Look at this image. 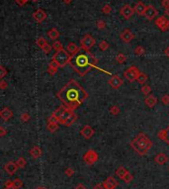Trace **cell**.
I'll list each match as a JSON object with an SVG mask.
<instances>
[{
    "label": "cell",
    "mask_w": 169,
    "mask_h": 189,
    "mask_svg": "<svg viewBox=\"0 0 169 189\" xmlns=\"http://www.w3.org/2000/svg\"><path fill=\"white\" fill-rule=\"evenodd\" d=\"M47 13L43 9H37L33 13V18L38 22V23H43L47 18Z\"/></svg>",
    "instance_id": "cell-14"
},
{
    "label": "cell",
    "mask_w": 169,
    "mask_h": 189,
    "mask_svg": "<svg viewBox=\"0 0 169 189\" xmlns=\"http://www.w3.org/2000/svg\"><path fill=\"white\" fill-rule=\"evenodd\" d=\"M127 172H128V170H127V169L124 167V166H120V167L116 170V175L119 177V178L123 179V177L125 176V174Z\"/></svg>",
    "instance_id": "cell-27"
},
{
    "label": "cell",
    "mask_w": 169,
    "mask_h": 189,
    "mask_svg": "<svg viewBox=\"0 0 169 189\" xmlns=\"http://www.w3.org/2000/svg\"><path fill=\"white\" fill-rule=\"evenodd\" d=\"M152 145V142L143 133H140L131 142V146L140 156H145V154H147Z\"/></svg>",
    "instance_id": "cell-4"
},
{
    "label": "cell",
    "mask_w": 169,
    "mask_h": 189,
    "mask_svg": "<svg viewBox=\"0 0 169 189\" xmlns=\"http://www.w3.org/2000/svg\"><path fill=\"white\" fill-rule=\"evenodd\" d=\"M0 116H1V118L4 121H8L13 117V112L12 110L8 108V107H4V108L1 110V112H0Z\"/></svg>",
    "instance_id": "cell-19"
},
{
    "label": "cell",
    "mask_w": 169,
    "mask_h": 189,
    "mask_svg": "<svg viewBox=\"0 0 169 189\" xmlns=\"http://www.w3.org/2000/svg\"><path fill=\"white\" fill-rule=\"evenodd\" d=\"M47 36H49V38L50 39V40H52L53 42H55V40H58V37L60 36V33L58 32V30L55 29V28H52V29L47 32Z\"/></svg>",
    "instance_id": "cell-24"
},
{
    "label": "cell",
    "mask_w": 169,
    "mask_h": 189,
    "mask_svg": "<svg viewBox=\"0 0 169 189\" xmlns=\"http://www.w3.org/2000/svg\"><path fill=\"white\" fill-rule=\"evenodd\" d=\"M127 61V56L124 53H118L116 56V61L119 63H123Z\"/></svg>",
    "instance_id": "cell-31"
},
{
    "label": "cell",
    "mask_w": 169,
    "mask_h": 189,
    "mask_svg": "<svg viewBox=\"0 0 169 189\" xmlns=\"http://www.w3.org/2000/svg\"><path fill=\"white\" fill-rule=\"evenodd\" d=\"M157 137H158L159 139L165 141L166 140V130H161V131L157 134Z\"/></svg>",
    "instance_id": "cell-43"
},
{
    "label": "cell",
    "mask_w": 169,
    "mask_h": 189,
    "mask_svg": "<svg viewBox=\"0 0 169 189\" xmlns=\"http://www.w3.org/2000/svg\"><path fill=\"white\" fill-rule=\"evenodd\" d=\"M140 91H142L145 95H148L149 93L151 92V87L147 85V84H145V85H142V89H140Z\"/></svg>",
    "instance_id": "cell-33"
},
{
    "label": "cell",
    "mask_w": 169,
    "mask_h": 189,
    "mask_svg": "<svg viewBox=\"0 0 169 189\" xmlns=\"http://www.w3.org/2000/svg\"><path fill=\"white\" fill-rule=\"evenodd\" d=\"M120 37H121V39H122V41L125 42V43H131V42L134 39V35L132 33V31L129 29L124 30L123 32L121 33Z\"/></svg>",
    "instance_id": "cell-15"
},
{
    "label": "cell",
    "mask_w": 169,
    "mask_h": 189,
    "mask_svg": "<svg viewBox=\"0 0 169 189\" xmlns=\"http://www.w3.org/2000/svg\"><path fill=\"white\" fill-rule=\"evenodd\" d=\"M56 96L66 108L73 111L88 98V93L83 89V87L77 81L70 79L56 93Z\"/></svg>",
    "instance_id": "cell-1"
},
{
    "label": "cell",
    "mask_w": 169,
    "mask_h": 189,
    "mask_svg": "<svg viewBox=\"0 0 169 189\" xmlns=\"http://www.w3.org/2000/svg\"><path fill=\"white\" fill-rule=\"evenodd\" d=\"M47 129L49 130L50 132H55L56 130L58 129V123L56 122H53V121H47Z\"/></svg>",
    "instance_id": "cell-25"
},
{
    "label": "cell",
    "mask_w": 169,
    "mask_h": 189,
    "mask_svg": "<svg viewBox=\"0 0 169 189\" xmlns=\"http://www.w3.org/2000/svg\"><path fill=\"white\" fill-rule=\"evenodd\" d=\"M165 142L169 145V126H168V128L166 129V140H165Z\"/></svg>",
    "instance_id": "cell-53"
},
{
    "label": "cell",
    "mask_w": 169,
    "mask_h": 189,
    "mask_svg": "<svg viewBox=\"0 0 169 189\" xmlns=\"http://www.w3.org/2000/svg\"><path fill=\"white\" fill-rule=\"evenodd\" d=\"M147 79H148L147 75H146L145 73H143V72H140V74L139 75V77H137V81L139 83H140V84H145L146 81H147Z\"/></svg>",
    "instance_id": "cell-29"
},
{
    "label": "cell",
    "mask_w": 169,
    "mask_h": 189,
    "mask_svg": "<svg viewBox=\"0 0 169 189\" xmlns=\"http://www.w3.org/2000/svg\"><path fill=\"white\" fill-rule=\"evenodd\" d=\"M145 9H146V5L142 1L137 2L136 4V6H134V12H137L139 15H143Z\"/></svg>",
    "instance_id": "cell-22"
},
{
    "label": "cell",
    "mask_w": 169,
    "mask_h": 189,
    "mask_svg": "<svg viewBox=\"0 0 169 189\" xmlns=\"http://www.w3.org/2000/svg\"><path fill=\"white\" fill-rule=\"evenodd\" d=\"M71 56H70L66 50H60V52L55 53V55L52 58V61L55 63L58 67H63L67 63H69L70 60H71Z\"/></svg>",
    "instance_id": "cell-5"
},
{
    "label": "cell",
    "mask_w": 169,
    "mask_h": 189,
    "mask_svg": "<svg viewBox=\"0 0 169 189\" xmlns=\"http://www.w3.org/2000/svg\"><path fill=\"white\" fill-rule=\"evenodd\" d=\"M121 15H122L125 19H129L132 18V16L134 15V8H133L129 4H125L124 6L121 8Z\"/></svg>",
    "instance_id": "cell-11"
},
{
    "label": "cell",
    "mask_w": 169,
    "mask_h": 189,
    "mask_svg": "<svg viewBox=\"0 0 169 189\" xmlns=\"http://www.w3.org/2000/svg\"><path fill=\"white\" fill-rule=\"evenodd\" d=\"M63 1L65 4H69V3H71V2L73 1V0H63Z\"/></svg>",
    "instance_id": "cell-56"
},
{
    "label": "cell",
    "mask_w": 169,
    "mask_h": 189,
    "mask_svg": "<svg viewBox=\"0 0 169 189\" xmlns=\"http://www.w3.org/2000/svg\"><path fill=\"white\" fill-rule=\"evenodd\" d=\"M154 160H155V162L158 163V164L163 165V164H165V163L168 162V157L166 156V154H164L160 153L158 154H156L155 157H154Z\"/></svg>",
    "instance_id": "cell-21"
},
{
    "label": "cell",
    "mask_w": 169,
    "mask_h": 189,
    "mask_svg": "<svg viewBox=\"0 0 169 189\" xmlns=\"http://www.w3.org/2000/svg\"><path fill=\"white\" fill-rule=\"evenodd\" d=\"M7 131L5 130L4 127H0V137H4L6 135Z\"/></svg>",
    "instance_id": "cell-50"
},
{
    "label": "cell",
    "mask_w": 169,
    "mask_h": 189,
    "mask_svg": "<svg viewBox=\"0 0 169 189\" xmlns=\"http://www.w3.org/2000/svg\"><path fill=\"white\" fill-rule=\"evenodd\" d=\"M145 48L142 47V46H137L136 48V50H134V53H136L137 56H142V55H145Z\"/></svg>",
    "instance_id": "cell-32"
},
{
    "label": "cell",
    "mask_w": 169,
    "mask_h": 189,
    "mask_svg": "<svg viewBox=\"0 0 169 189\" xmlns=\"http://www.w3.org/2000/svg\"><path fill=\"white\" fill-rule=\"evenodd\" d=\"M52 49L55 50V52H60V50H63V44L60 43V41H55L52 43Z\"/></svg>",
    "instance_id": "cell-28"
},
{
    "label": "cell",
    "mask_w": 169,
    "mask_h": 189,
    "mask_svg": "<svg viewBox=\"0 0 169 189\" xmlns=\"http://www.w3.org/2000/svg\"><path fill=\"white\" fill-rule=\"evenodd\" d=\"M64 173L66 174V176L71 177L73 174H74V170H73V168H71V167H67L65 169V171H64Z\"/></svg>",
    "instance_id": "cell-44"
},
{
    "label": "cell",
    "mask_w": 169,
    "mask_h": 189,
    "mask_svg": "<svg viewBox=\"0 0 169 189\" xmlns=\"http://www.w3.org/2000/svg\"><path fill=\"white\" fill-rule=\"evenodd\" d=\"M13 181H14V187H16L17 189L21 188L22 186H23V181H22L20 178H15Z\"/></svg>",
    "instance_id": "cell-38"
},
{
    "label": "cell",
    "mask_w": 169,
    "mask_h": 189,
    "mask_svg": "<svg viewBox=\"0 0 169 189\" xmlns=\"http://www.w3.org/2000/svg\"><path fill=\"white\" fill-rule=\"evenodd\" d=\"M4 189H17V188L14 187V186H9V187H4Z\"/></svg>",
    "instance_id": "cell-57"
},
{
    "label": "cell",
    "mask_w": 169,
    "mask_h": 189,
    "mask_svg": "<svg viewBox=\"0 0 169 189\" xmlns=\"http://www.w3.org/2000/svg\"><path fill=\"white\" fill-rule=\"evenodd\" d=\"M7 73H8L7 69H5V67H4L3 66H0V78H1V79H3L4 76L7 74Z\"/></svg>",
    "instance_id": "cell-42"
},
{
    "label": "cell",
    "mask_w": 169,
    "mask_h": 189,
    "mask_svg": "<svg viewBox=\"0 0 169 189\" xmlns=\"http://www.w3.org/2000/svg\"><path fill=\"white\" fill-rule=\"evenodd\" d=\"M161 5H162V7L164 8L165 10L168 9V8H169V0H162Z\"/></svg>",
    "instance_id": "cell-47"
},
{
    "label": "cell",
    "mask_w": 169,
    "mask_h": 189,
    "mask_svg": "<svg viewBox=\"0 0 169 189\" xmlns=\"http://www.w3.org/2000/svg\"><path fill=\"white\" fill-rule=\"evenodd\" d=\"M164 53H165V56L169 58V46L166 48V50H164Z\"/></svg>",
    "instance_id": "cell-55"
},
{
    "label": "cell",
    "mask_w": 169,
    "mask_h": 189,
    "mask_svg": "<svg viewBox=\"0 0 169 189\" xmlns=\"http://www.w3.org/2000/svg\"><path fill=\"white\" fill-rule=\"evenodd\" d=\"M9 186H14L13 180H7V181L4 183V187H9Z\"/></svg>",
    "instance_id": "cell-51"
},
{
    "label": "cell",
    "mask_w": 169,
    "mask_h": 189,
    "mask_svg": "<svg viewBox=\"0 0 169 189\" xmlns=\"http://www.w3.org/2000/svg\"><path fill=\"white\" fill-rule=\"evenodd\" d=\"M161 101L164 105H169V94H165L163 95L161 98Z\"/></svg>",
    "instance_id": "cell-45"
},
{
    "label": "cell",
    "mask_w": 169,
    "mask_h": 189,
    "mask_svg": "<svg viewBox=\"0 0 169 189\" xmlns=\"http://www.w3.org/2000/svg\"><path fill=\"white\" fill-rule=\"evenodd\" d=\"M102 12L105 14H110L112 12V6L110 4H105L102 7Z\"/></svg>",
    "instance_id": "cell-37"
},
{
    "label": "cell",
    "mask_w": 169,
    "mask_h": 189,
    "mask_svg": "<svg viewBox=\"0 0 169 189\" xmlns=\"http://www.w3.org/2000/svg\"><path fill=\"white\" fill-rule=\"evenodd\" d=\"M95 44H96V40H95L91 35L87 34V35H85L82 39H81L80 48L84 50H89L95 46Z\"/></svg>",
    "instance_id": "cell-7"
},
{
    "label": "cell",
    "mask_w": 169,
    "mask_h": 189,
    "mask_svg": "<svg viewBox=\"0 0 169 189\" xmlns=\"http://www.w3.org/2000/svg\"><path fill=\"white\" fill-rule=\"evenodd\" d=\"M98 63V60L92 55L89 50L79 52L75 56H71V60L69 64L76 71L78 74L83 76L87 72H89L93 67H96Z\"/></svg>",
    "instance_id": "cell-2"
},
{
    "label": "cell",
    "mask_w": 169,
    "mask_h": 189,
    "mask_svg": "<svg viewBox=\"0 0 169 189\" xmlns=\"http://www.w3.org/2000/svg\"><path fill=\"white\" fill-rule=\"evenodd\" d=\"M15 1H16V3L18 4V5H20V6H23V5L28 3L30 0H15Z\"/></svg>",
    "instance_id": "cell-48"
},
{
    "label": "cell",
    "mask_w": 169,
    "mask_h": 189,
    "mask_svg": "<svg viewBox=\"0 0 169 189\" xmlns=\"http://www.w3.org/2000/svg\"><path fill=\"white\" fill-rule=\"evenodd\" d=\"M30 154L32 156V157H34V159H39L41 156H42V149L40 146H33L32 149H30Z\"/></svg>",
    "instance_id": "cell-23"
},
{
    "label": "cell",
    "mask_w": 169,
    "mask_h": 189,
    "mask_svg": "<svg viewBox=\"0 0 169 189\" xmlns=\"http://www.w3.org/2000/svg\"><path fill=\"white\" fill-rule=\"evenodd\" d=\"M16 164L18 165L19 168H24L25 166H26V164H27V162H26V159H25L24 157H19V159H17V162H16Z\"/></svg>",
    "instance_id": "cell-30"
},
{
    "label": "cell",
    "mask_w": 169,
    "mask_h": 189,
    "mask_svg": "<svg viewBox=\"0 0 169 189\" xmlns=\"http://www.w3.org/2000/svg\"><path fill=\"white\" fill-rule=\"evenodd\" d=\"M165 14L169 17V8H168V9H166V10H165Z\"/></svg>",
    "instance_id": "cell-58"
},
{
    "label": "cell",
    "mask_w": 169,
    "mask_h": 189,
    "mask_svg": "<svg viewBox=\"0 0 169 189\" xmlns=\"http://www.w3.org/2000/svg\"><path fill=\"white\" fill-rule=\"evenodd\" d=\"M46 187H43V186H39V187H37L36 189H45Z\"/></svg>",
    "instance_id": "cell-59"
},
{
    "label": "cell",
    "mask_w": 169,
    "mask_h": 189,
    "mask_svg": "<svg viewBox=\"0 0 169 189\" xmlns=\"http://www.w3.org/2000/svg\"><path fill=\"white\" fill-rule=\"evenodd\" d=\"M120 108L118 106H112L111 108H110V114L112 115H118L120 113Z\"/></svg>",
    "instance_id": "cell-39"
},
{
    "label": "cell",
    "mask_w": 169,
    "mask_h": 189,
    "mask_svg": "<svg viewBox=\"0 0 169 189\" xmlns=\"http://www.w3.org/2000/svg\"><path fill=\"white\" fill-rule=\"evenodd\" d=\"M155 25L162 32H166L169 29V20L165 16H160L155 20Z\"/></svg>",
    "instance_id": "cell-9"
},
{
    "label": "cell",
    "mask_w": 169,
    "mask_h": 189,
    "mask_svg": "<svg viewBox=\"0 0 169 189\" xmlns=\"http://www.w3.org/2000/svg\"><path fill=\"white\" fill-rule=\"evenodd\" d=\"M133 179H134V177H133V175H132L129 171H128V172H127V173L125 174V176L123 177V180H124V181H125L126 183H129Z\"/></svg>",
    "instance_id": "cell-34"
},
{
    "label": "cell",
    "mask_w": 169,
    "mask_h": 189,
    "mask_svg": "<svg viewBox=\"0 0 169 189\" xmlns=\"http://www.w3.org/2000/svg\"><path fill=\"white\" fill-rule=\"evenodd\" d=\"M99 49L101 50H107L109 49V44L106 41H101L99 44Z\"/></svg>",
    "instance_id": "cell-36"
},
{
    "label": "cell",
    "mask_w": 169,
    "mask_h": 189,
    "mask_svg": "<svg viewBox=\"0 0 169 189\" xmlns=\"http://www.w3.org/2000/svg\"><path fill=\"white\" fill-rule=\"evenodd\" d=\"M42 50H44V53H50V50H52V46H50V45L49 43H47L45 46L42 48Z\"/></svg>",
    "instance_id": "cell-41"
},
{
    "label": "cell",
    "mask_w": 169,
    "mask_h": 189,
    "mask_svg": "<svg viewBox=\"0 0 169 189\" xmlns=\"http://www.w3.org/2000/svg\"><path fill=\"white\" fill-rule=\"evenodd\" d=\"M18 165L16 163H14L13 162H9L8 163H6L4 166V170L9 174V175H13L14 173L18 170Z\"/></svg>",
    "instance_id": "cell-18"
},
{
    "label": "cell",
    "mask_w": 169,
    "mask_h": 189,
    "mask_svg": "<svg viewBox=\"0 0 169 189\" xmlns=\"http://www.w3.org/2000/svg\"><path fill=\"white\" fill-rule=\"evenodd\" d=\"M140 74V70L139 69V67L136 66H129V69H127L125 71H124V77L128 81H129V82H134V80H137Z\"/></svg>",
    "instance_id": "cell-6"
},
{
    "label": "cell",
    "mask_w": 169,
    "mask_h": 189,
    "mask_svg": "<svg viewBox=\"0 0 169 189\" xmlns=\"http://www.w3.org/2000/svg\"><path fill=\"white\" fill-rule=\"evenodd\" d=\"M103 185L105 189H115L118 186V181L115 179V177L109 176L103 181Z\"/></svg>",
    "instance_id": "cell-13"
},
{
    "label": "cell",
    "mask_w": 169,
    "mask_h": 189,
    "mask_svg": "<svg viewBox=\"0 0 169 189\" xmlns=\"http://www.w3.org/2000/svg\"><path fill=\"white\" fill-rule=\"evenodd\" d=\"M80 134L82 135L83 138H85V139L89 140V139H91V138L93 137V135L95 134V131L93 130V128H92L91 126L86 125V126H84L82 129H81Z\"/></svg>",
    "instance_id": "cell-16"
},
{
    "label": "cell",
    "mask_w": 169,
    "mask_h": 189,
    "mask_svg": "<svg viewBox=\"0 0 169 189\" xmlns=\"http://www.w3.org/2000/svg\"><path fill=\"white\" fill-rule=\"evenodd\" d=\"M75 189H86V187L84 186L83 184H81V183H79V184L76 185V187H75Z\"/></svg>",
    "instance_id": "cell-54"
},
{
    "label": "cell",
    "mask_w": 169,
    "mask_h": 189,
    "mask_svg": "<svg viewBox=\"0 0 169 189\" xmlns=\"http://www.w3.org/2000/svg\"><path fill=\"white\" fill-rule=\"evenodd\" d=\"M47 43V42L46 41V39H45L44 37H40V38H39L38 40H37V45H38V46L40 47L41 49H42V48H43Z\"/></svg>",
    "instance_id": "cell-35"
},
{
    "label": "cell",
    "mask_w": 169,
    "mask_h": 189,
    "mask_svg": "<svg viewBox=\"0 0 169 189\" xmlns=\"http://www.w3.org/2000/svg\"><path fill=\"white\" fill-rule=\"evenodd\" d=\"M93 189H104V185L102 183H98V184H96L93 187Z\"/></svg>",
    "instance_id": "cell-52"
},
{
    "label": "cell",
    "mask_w": 169,
    "mask_h": 189,
    "mask_svg": "<svg viewBox=\"0 0 169 189\" xmlns=\"http://www.w3.org/2000/svg\"><path fill=\"white\" fill-rule=\"evenodd\" d=\"M32 1H33V2H35V3H36V2H38L39 0H32Z\"/></svg>",
    "instance_id": "cell-60"
},
{
    "label": "cell",
    "mask_w": 169,
    "mask_h": 189,
    "mask_svg": "<svg viewBox=\"0 0 169 189\" xmlns=\"http://www.w3.org/2000/svg\"><path fill=\"white\" fill-rule=\"evenodd\" d=\"M76 119H77L76 114H75L72 110L66 108L65 106L63 105L58 107V108L50 115V117L47 119V121H53V122L61 124V125L65 127H69L76 121Z\"/></svg>",
    "instance_id": "cell-3"
},
{
    "label": "cell",
    "mask_w": 169,
    "mask_h": 189,
    "mask_svg": "<svg viewBox=\"0 0 169 189\" xmlns=\"http://www.w3.org/2000/svg\"><path fill=\"white\" fill-rule=\"evenodd\" d=\"M108 83L113 89H119L120 87L123 85L124 81L119 75H113V76L109 79Z\"/></svg>",
    "instance_id": "cell-12"
},
{
    "label": "cell",
    "mask_w": 169,
    "mask_h": 189,
    "mask_svg": "<svg viewBox=\"0 0 169 189\" xmlns=\"http://www.w3.org/2000/svg\"><path fill=\"white\" fill-rule=\"evenodd\" d=\"M96 26L99 30H103L106 28V23H105V21H103V20H98L96 22Z\"/></svg>",
    "instance_id": "cell-40"
},
{
    "label": "cell",
    "mask_w": 169,
    "mask_h": 189,
    "mask_svg": "<svg viewBox=\"0 0 169 189\" xmlns=\"http://www.w3.org/2000/svg\"><path fill=\"white\" fill-rule=\"evenodd\" d=\"M66 50L69 53L70 56H75L76 53L80 52V48L75 43H73V42H69L66 46Z\"/></svg>",
    "instance_id": "cell-17"
},
{
    "label": "cell",
    "mask_w": 169,
    "mask_h": 189,
    "mask_svg": "<svg viewBox=\"0 0 169 189\" xmlns=\"http://www.w3.org/2000/svg\"><path fill=\"white\" fill-rule=\"evenodd\" d=\"M98 159H99V156L95 151L93 149H89L87 153H85L83 157V159L88 165H93L95 162H98Z\"/></svg>",
    "instance_id": "cell-8"
},
{
    "label": "cell",
    "mask_w": 169,
    "mask_h": 189,
    "mask_svg": "<svg viewBox=\"0 0 169 189\" xmlns=\"http://www.w3.org/2000/svg\"><path fill=\"white\" fill-rule=\"evenodd\" d=\"M58 66H56L55 63L50 61L49 64V67H47V72H49L50 75H55V73L58 72Z\"/></svg>",
    "instance_id": "cell-26"
},
{
    "label": "cell",
    "mask_w": 169,
    "mask_h": 189,
    "mask_svg": "<svg viewBox=\"0 0 169 189\" xmlns=\"http://www.w3.org/2000/svg\"><path fill=\"white\" fill-rule=\"evenodd\" d=\"M157 15H158V11L155 9V7H154L153 5H147V6H146V9L145 11L143 16H145L147 20L149 21L153 20Z\"/></svg>",
    "instance_id": "cell-10"
},
{
    "label": "cell",
    "mask_w": 169,
    "mask_h": 189,
    "mask_svg": "<svg viewBox=\"0 0 169 189\" xmlns=\"http://www.w3.org/2000/svg\"><path fill=\"white\" fill-rule=\"evenodd\" d=\"M45 189H47V188H45Z\"/></svg>",
    "instance_id": "cell-61"
},
{
    "label": "cell",
    "mask_w": 169,
    "mask_h": 189,
    "mask_svg": "<svg viewBox=\"0 0 169 189\" xmlns=\"http://www.w3.org/2000/svg\"><path fill=\"white\" fill-rule=\"evenodd\" d=\"M145 103L146 106L149 107V108H152V107H154V106L156 105L157 98L154 96V95L150 94V95H148V96L145 99Z\"/></svg>",
    "instance_id": "cell-20"
},
{
    "label": "cell",
    "mask_w": 169,
    "mask_h": 189,
    "mask_svg": "<svg viewBox=\"0 0 169 189\" xmlns=\"http://www.w3.org/2000/svg\"><path fill=\"white\" fill-rule=\"evenodd\" d=\"M30 119H31V117L28 113H24V114L21 115V120L23 121V122H28Z\"/></svg>",
    "instance_id": "cell-46"
},
{
    "label": "cell",
    "mask_w": 169,
    "mask_h": 189,
    "mask_svg": "<svg viewBox=\"0 0 169 189\" xmlns=\"http://www.w3.org/2000/svg\"><path fill=\"white\" fill-rule=\"evenodd\" d=\"M7 87H8V83L6 82V81L3 80V79L0 81V88H1V89H5V88H7Z\"/></svg>",
    "instance_id": "cell-49"
}]
</instances>
